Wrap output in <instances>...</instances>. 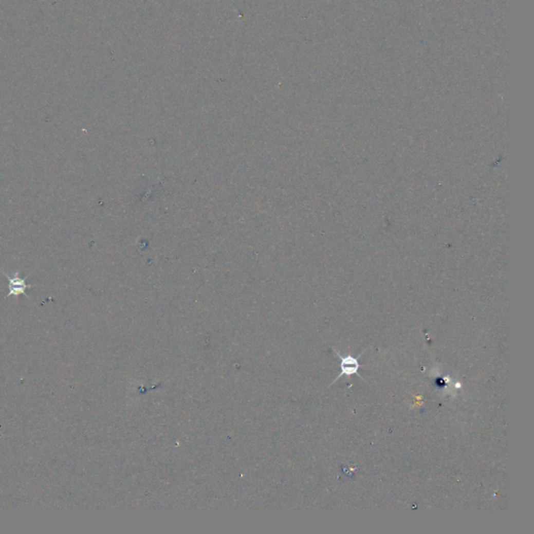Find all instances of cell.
I'll use <instances>...</instances> for the list:
<instances>
[{"instance_id": "obj_1", "label": "cell", "mask_w": 534, "mask_h": 534, "mask_svg": "<svg viewBox=\"0 0 534 534\" xmlns=\"http://www.w3.org/2000/svg\"><path fill=\"white\" fill-rule=\"evenodd\" d=\"M4 273L7 277L8 282L10 284V291L8 293V297H12V296L18 297L21 294L26 296V293H25L26 289L32 287V285H27L25 283L24 279H21L19 277V272H15L13 275H9L5 271H4Z\"/></svg>"}, {"instance_id": "obj_2", "label": "cell", "mask_w": 534, "mask_h": 534, "mask_svg": "<svg viewBox=\"0 0 534 534\" xmlns=\"http://www.w3.org/2000/svg\"><path fill=\"white\" fill-rule=\"evenodd\" d=\"M337 355L341 358V374H340V376H338V378L341 377L342 375L349 377V376L356 375L358 373L360 364H359V361L357 358H353V357H351V356H348V357H341L339 354H337Z\"/></svg>"}]
</instances>
